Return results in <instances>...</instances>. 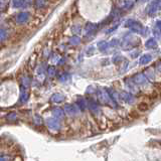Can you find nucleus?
<instances>
[{
  "instance_id": "3",
  "label": "nucleus",
  "mask_w": 161,
  "mask_h": 161,
  "mask_svg": "<svg viewBox=\"0 0 161 161\" xmlns=\"http://www.w3.org/2000/svg\"><path fill=\"white\" fill-rule=\"evenodd\" d=\"M159 96H160V93L158 92L157 90H154L149 95H147V98L150 100V101H155V100L159 98Z\"/></svg>"
},
{
  "instance_id": "4",
  "label": "nucleus",
  "mask_w": 161,
  "mask_h": 161,
  "mask_svg": "<svg viewBox=\"0 0 161 161\" xmlns=\"http://www.w3.org/2000/svg\"><path fill=\"white\" fill-rule=\"evenodd\" d=\"M128 116L129 118H131V119H138V118H140L139 113H138V111H136V110L131 111V112L128 114Z\"/></svg>"
},
{
  "instance_id": "2",
  "label": "nucleus",
  "mask_w": 161,
  "mask_h": 161,
  "mask_svg": "<svg viewBox=\"0 0 161 161\" xmlns=\"http://www.w3.org/2000/svg\"><path fill=\"white\" fill-rule=\"evenodd\" d=\"M149 110V104L147 102H140L137 105V111L138 112H147Z\"/></svg>"
},
{
  "instance_id": "5",
  "label": "nucleus",
  "mask_w": 161,
  "mask_h": 161,
  "mask_svg": "<svg viewBox=\"0 0 161 161\" xmlns=\"http://www.w3.org/2000/svg\"><path fill=\"white\" fill-rule=\"evenodd\" d=\"M160 84H161V83H160Z\"/></svg>"
},
{
  "instance_id": "1",
  "label": "nucleus",
  "mask_w": 161,
  "mask_h": 161,
  "mask_svg": "<svg viewBox=\"0 0 161 161\" xmlns=\"http://www.w3.org/2000/svg\"><path fill=\"white\" fill-rule=\"evenodd\" d=\"M27 33V29L26 28H20L18 29V30L15 32L14 36L12 37V39H11V42L12 44H17V42L21 41L22 38L24 37V34Z\"/></svg>"
}]
</instances>
